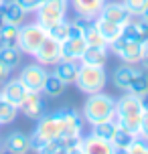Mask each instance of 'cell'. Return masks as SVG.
<instances>
[{"label": "cell", "instance_id": "277c9868", "mask_svg": "<svg viewBox=\"0 0 148 154\" xmlns=\"http://www.w3.org/2000/svg\"><path fill=\"white\" fill-rule=\"evenodd\" d=\"M108 81V73L103 67H94V65H79V73L75 79V85L79 87V91L87 93H97L106 87Z\"/></svg>", "mask_w": 148, "mask_h": 154}, {"label": "cell", "instance_id": "4fadbf2b", "mask_svg": "<svg viewBox=\"0 0 148 154\" xmlns=\"http://www.w3.org/2000/svg\"><path fill=\"white\" fill-rule=\"evenodd\" d=\"M2 152H12V154H29L31 150V136L24 132H10L4 142H2Z\"/></svg>", "mask_w": 148, "mask_h": 154}, {"label": "cell", "instance_id": "e0dca14e", "mask_svg": "<svg viewBox=\"0 0 148 154\" xmlns=\"http://www.w3.org/2000/svg\"><path fill=\"white\" fill-rule=\"evenodd\" d=\"M100 16L108 18L112 23H120V24H126L132 18V14L128 12V8L122 2H106L103 8H101V12H100Z\"/></svg>", "mask_w": 148, "mask_h": 154}, {"label": "cell", "instance_id": "b9f144b4", "mask_svg": "<svg viewBox=\"0 0 148 154\" xmlns=\"http://www.w3.org/2000/svg\"><path fill=\"white\" fill-rule=\"evenodd\" d=\"M2 24H4V20H2V16H0V29H2Z\"/></svg>", "mask_w": 148, "mask_h": 154}, {"label": "cell", "instance_id": "ac0fdd59", "mask_svg": "<svg viewBox=\"0 0 148 154\" xmlns=\"http://www.w3.org/2000/svg\"><path fill=\"white\" fill-rule=\"evenodd\" d=\"M0 16H2V20H4V23H8V24L23 26L26 12L20 8V4H18L16 0H6V2L2 4V8H0Z\"/></svg>", "mask_w": 148, "mask_h": 154}, {"label": "cell", "instance_id": "5b68a950", "mask_svg": "<svg viewBox=\"0 0 148 154\" xmlns=\"http://www.w3.org/2000/svg\"><path fill=\"white\" fill-rule=\"evenodd\" d=\"M47 29L41 26L37 20L29 24H23L18 31V49L26 55H35L37 49L43 45V41L47 38Z\"/></svg>", "mask_w": 148, "mask_h": 154}, {"label": "cell", "instance_id": "8992f818", "mask_svg": "<svg viewBox=\"0 0 148 154\" xmlns=\"http://www.w3.org/2000/svg\"><path fill=\"white\" fill-rule=\"evenodd\" d=\"M109 47H112V51L116 53L118 59H122V61L128 63V65H136V63H140L142 47H144L140 41L122 35V37H118Z\"/></svg>", "mask_w": 148, "mask_h": 154}, {"label": "cell", "instance_id": "1f68e13d", "mask_svg": "<svg viewBox=\"0 0 148 154\" xmlns=\"http://www.w3.org/2000/svg\"><path fill=\"white\" fill-rule=\"evenodd\" d=\"M47 35L55 41H59V43L67 41L69 38V20H61V23L53 24L51 29H47Z\"/></svg>", "mask_w": 148, "mask_h": 154}, {"label": "cell", "instance_id": "d6a6232c", "mask_svg": "<svg viewBox=\"0 0 148 154\" xmlns=\"http://www.w3.org/2000/svg\"><path fill=\"white\" fill-rule=\"evenodd\" d=\"M122 4L128 8V12L132 16H142L144 8H146L148 0H122Z\"/></svg>", "mask_w": 148, "mask_h": 154}, {"label": "cell", "instance_id": "bcb514c9", "mask_svg": "<svg viewBox=\"0 0 148 154\" xmlns=\"http://www.w3.org/2000/svg\"><path fill=\"white\" fill-rule=\"evenodd\" d=\"M4 154H12V152H4Z\"/></svg>", "mask_w": 148, "mask_h": 154}, {"label": "cell", "instance_id": "4dcf8cb0", "mask_svg": "<svg viewBox=\"0 0 148 154\" xmlns=\"http://www.w3.org/2000/svg\"><path fill=\"white\" fill-rule=\"evenodd\" d=\"M16 114H18V108H16L14 103H10L6 100L0 101V126H6V124L14 122Z\"/></svg>", "mask_w": 148, "mask_h": 154}, {"label": "cell", "instance_id": "f35d334b", "mask_svg": "<svg viewBox=\"0 0 148 154\" xmlns=\"http://www.w3.org/2000/svg\"><path fill=\"white\" fill-rule=\"evenodd\" d=\"M67 154H85V152H83V148H81V140H79V142H75V144L67 150Z\"/></svg>", "mask_w": 148, "mask_h": 154}, {"label": "cell", "instance_id": "7402d4cb", "mask_svg": "<svg viewBox=\"0 0 148 154\" xmlns=\"http://www.w3.org/2000/svg\"><path fill=\"white\" fill-rule=\"evenodd\" d=\"M106 61H108V47H87L79 59L81 65H94V67H103Z\"/></svg>", "mask_w": 148, "mask_h": 154}, {"label": "cell", "instance_id": "681fc988", "mask_svg": "<svg viewBox=\"0 0 148 154\" xmlns=\"http://www.w3.org/2000/svg\"><path fill=\"white\" fill-rule=\"evenodd\" d=\"M118 154H120V152H118Z\"/></svg>", "mask_w": 148, "mask_h": 154}, {"label": "cell", "instance_id": "c3c4849f", "mask_svg": "<svg viewBox=\"0 0 148 154\" xmlns=\"http://www.w3.org/2000/svg\"><path fill=\"white\" fill-rule=\"evenodd\" d=\"M65 2H69V0H65Z\"/></svg>", "mask_w": 148, "mask_h": 154}, {"label": "cell", "instance_id": "603a6c76", "mask_svg": "<svg viewBox=\"0 0 148 154\" xmlns=\"http://www.w3.org/2000/svg\"><path fill=\"white\" fill-rule=\"evenodd\" d=\"M136 67H132V65H122V67H118V69H114V75H112V79H114V85H116L118 89H122V91H128V87H130V83H132L134 75H136Z\"/></svg>", "mask_w": 148, "mask_h": 154}, {"label": "cell", "instance_id": "9c48e42d", "mask_svg": "<svg viewBox=\"0 0 148 154\" xmlns=\"http://www.w3.org/2000/svg\"><path fill=\"white\" fill-rule=\"evenodd\" d=\"M63 118V134L61 138L67 140H79L81 132H83V116H79V112H75L73 108H63L59 109Z\"/></svg>", "mask_w": 148, "mask_h": 154}, {"label": "cell", "instance_id": "ba28073f", "mask_svg": "<svg viewBox=\"0 0 148 154\" xmlns=\"http://www.w3.org/2000/svg\"><path fill=\"white\" fill-rule=\"evenodd\" d=\"M49 71L45 69V65L41 63H31L23 67L18 79L23 81V85L26 87V91H37V93H43V87H45V79H47Z\"/></svg>", "mask_w": 148, "mask_h": 154}, {"label": "cell", "instance_id": "f1b7e54d", "mask_svg": "<svg viewBox=\"0 0 148 154\" xmlns=\"http://www.w3.org/2000/svg\"><path fill=\"white\" fill-rule=\"evenodd\" d=\"M18 31L20 26L4 23L0 29V47H18Z\"/></svg>", "mask_w": 148, "mask_h": 154}, {"label": "cell", "instance_id": "4316f807", "mask_svg": "<svg viewBox=\"0 0 148 154\" xmlns=\"http://www.w3.org/2000/svg\"><path fill=\"white\" fill-rule=\"evenodd\" d=\"M83 38H85L87 47H109L108 43H106V38L101 37L100 29L95 26L94 20L85 23V26H83Z\"/></svg>", "mask_w": 148, "mask_h": 154}, {"label": "cell", "instance_id": "9a60e30c", "mask_svg": "<svg viewBox=\"0 0 148 154\" xmlns=\"http://www.w3.org/2000/svg\"><path fill=\"white\" fill-rule=\"evenodd\" d=\"M87 43L83 37H69L61 43V59L65 61H79L81 55L85 53Z\"/></svg>", "mask_w": 148, "mask_h": 154}, {"label": "cell", "instance_id": "30bf717a", "mask_svg": "<svg viewBox=\"0 0 148 154\" xmlns=\"http://www.w3.org/2000/svg\"><path fill=\"white\" fill-rule=\"evenodd\" d=\"M32 57L37 59V63L45 65V67H49V65H57V63L61 61V43L55 41V38H51V37H47Z\"/></svg>", "mask_w": 148, "mask_h": 154}, {"label": "cell", "instance_id": "7dc6e473", "mask_svg": "<svg viewBox=\"0 0 148 154\" xmlns=\"http://www.w3.org/2000/svg\"><path fill=\"white\" fill-rule=\"evenodd\" d=\"M144 142H146V144H148V140H144Z\"/></svg>", "mask_w": 148, "mask_h": 154}, {"label": "cell", "instance_id": "f6af8a7d", "mask_svg": "<svg viewBox=\"0 0 148 154\" xmlns=\"http://www.w3.org/2000/svg\"><path fill=\"white\" fill-rule=\"evenodd\" d=\"M2 100H4V97H2V93H0V101H2Z\"/></svg>", "mask_w": 148, "mask_h": 154}, {"label": "cell", "instance_id": "44dd1931", "mask_svg": "<svg viewBox=\"0 0 148 154\" xmlns=\"http://www.w3.org/2000/svg\"><path fill=\"white\" fill-rule=\"evenodd\" d=\"M55 75L61 79L63 83H75V79H77V73H79V61H65V59H61V61L55 65Z\"/></svg>", "mask_w": 148, "mask_h": 154}, {"label": "cell", "instance_id": "d6986e66", "mask_svg": "<svg viewBox=\"0 0 148 154\" xmlns=\"http://www.w3.org/2000/svg\"><path fill=\"white\" fill-rule=\"evenodd\" d=\"M124 35L130 38H136L140 41L142 45L148 43V23L140 16H132L128 23L124 24Z\"/></svg>", "mask_w": 148, "mask_h": 154}, {"label": "cell", "instance_id": "d590c367", "mask_svg": "<svg viewBox=\"0 0 148 154\" xmlns=\"http://www.w3.org/2000/svg\"><path fill=\"white\" fill-rule=\"evenodd\" d=\"M138 138L148 140V108H144V114H142V120H140V130H138Z\"/></svg>", "mask_w": 148, "mask_h": 154}, {"label": "cell", "instance_id": "d4e9b609", "mask_svg": "<svg viewBox=\"0 0 148 154\" xmlns=\"http://www.w3.org/2000/svg\"><path fill=\"white\" fill-rule=\"evenodd\" d=\"M126 93H132V95H138V97L144 100L148 95V71H144V69L136 71V75H134L132 83H130Z\"/></svg>", "mask_w": 148, "mask_h": 154}, {"label": "cell", "instance_id": "8fae6325", "mask_svg": "<svg viewBox=\"0 0 148 154\" xmlns=\"http://www.w3.org/2000/svg\"><path fill=\"white\" fill-rule=\"evenodd\" d=\"M73 10H75V14L81 18V20H95L97 16H100L101 8L106 4V0H69Z\"/></svg>", "mask_w": 148, "mask_h": 154}, {"label": "cell", "instance_id": "7c38bea8", "mask_svg": "<svg viewBox=\"0 0 148 154\" xmlns=\"http://www.w3.org/2000/svg\"><path fill=\"white\" fill-rule=\"evenodd\" d=\"M18 109H20L29 120H39L41 116H45V103H43L41 93L26 91V95H24L23 103L18 106Z\"/></svg>", "mask_w": 148, "mask_h": 154}, {"label": "cell", "instance_id": "f546056e", "mask_svg": "<svg viewBox=\"0 0 148 154\" xmlns=\"http://www.w3.org/2000/svg\"><path fill=\"white\" fill-rule=\"evenodd\" d=\"M65 87H67V83H63V81H61L57 75H55V73H49L47 79H45L43 93H45L47 97H59V95L65 91Z\"/></svg>", "mask_w": 148, "mask_h": 154}, {"label": "cell", "instance_id": "5bb4252c", "mask_svg": "<svg viewBox=\"0 0 148 154\" xmlns=\"http://www.w3.org/2000/svg\"><path fill=\"white\" fill-rule=\"evenodd\" d=\"M81 148L85 154H118V150L114 148V144L109 140L97 138L94 134L81 136Z\"/></svg>", "mask_w": 148, "mask_h": 154}, {"label": "cell", "instance_id": "ee69618b", "mask_svg": "<svg viewBox=\"0 0 148 154\" xmlns=\"http://www.w3.org/2000/svg\"><path fill=\"white\" fill-rule=\"evenodd\" d=\"M0 152H2V140H0Z\"/></svg>", "mask_w": 148, "mask_h": 154}, {"label": "cell", "instance_id": "7a4b0ae2", "mask_svg": "<svg viewBox=\"0 0 148 154\" xmlns=\"http://www.w3.org/2000/svg\"><path fill=\"white\" fill-rule=\"evenodd\" d=\"M81 116L91 126L97 122H103V120H109V118H116V100L103 91L91 93V95H87L85 103H83Z\"/></svg>", "mask_w": 148, "mask_h": 154}, {"label": "cell", "instance_id": "7bdbcfd3", "mask_svg": "<svg viewBox=\"0 0 148 154\" xmlns=\"http://www.w3.org/2000/svg\"><path fill=\"white\" fill-rule=\"evenodd\" d=\"M4 2H6V0H0V8H2V4H4Z\"/></svg>", "mask_w": 148, "mask_h": 154}, {"label": "cell", "instance_id": "836d02e7", "mask_svg": "<svg viewBox=\"0 0 148 154\" xmlns=\"http://www.w3.org/2000/svg\"><path fill=\"white\" fill-rule=\"evenodd\" d=\"M18 4H20V8H23L26 14H31V12H37L47 0H16Z\"/></svg>", "mask_w": 148, "mask_h": 154}, {"label": "cell", "instance_id": "83f0119b", "mask_svg": "<svg viewBox=\"0 0 148 154\" xmlns=\"http://www.w3.org/2000/svg\"><path fill=\"white\" fill-rule=\"evenodd\" d=\"M23 59V51L18 47H0V63H4L6 67L14 69L20 65Z\"/></svg>", "mask_w": 148, "mask_h": 154}, {"label": "cell", "instance_id": "cb8c5ba5", "mask_svg": "<svg viewBox=\"0 0 148 154\" xmlns=\"http://www.w3.org/2000/svg\"><path fill=\"white\" fill-rule=\"evenodd\" d=\"M136 140H138V134L126 130V128H122L118 124V130L114 134V138H112V144H114V148H116L118 152H124V150H128V148L132 146Z\"/></svg>", "mask_w": 148, "mask_h": 154}, {"label": "cell", "instance_id": "74e56055", "mask_svg": "<svg viewBox=\"0 0 148 154\" xmlns=\"http://www.w3.org/2000/svg\"><path fill=\"white\" fill-rule=\"evenodd\" d=\"M140 65L144 67V71H148V43L142 47V57H140Z\"/></svg>", "mask_w": 148, "mask_h": 154}, {"label": "cell", "instance_id": "e575fe53", "mask_svg": "<svg viewBox=\"0 0 148 154\" xmlns=\"http://www.w3.org/2000/svg\"><path fill=\"white\" fill-rule=\"evenodd\" d=\"M120 154H148V144L142 138H138L128 150H124V152H120Z\"/></svg>", "mask_w": 148, "mask_h": 154}, {"label": "cell", "instance_id": "8d00e7d4", "mask_svg": "<svg viewBox=\"0 0 148 154\" xmlns=\"http://www.w3.org/2000/svg\"><path fill=\"white\" fill-rule=\"evenodd\" d=\"M10 67H6L4 63H0V85H4L8 81V77H10Z\"/></svg>", "mask_w": 148, "mask_h": 154}, {"label": "cell", "instance_id": "ab89813d", "mask_svg": "<svg viewBox=\"0 0 148 154\" xmlns=\"http://www.w3.org/2000/svg\"><path fill=\"white\" fill-rule=\"evenodd\" d=\"M140 18H144V20L148 23V4H146V8H144V12H142V16H140Z\"/></svg>", "mask_w": 148, "mask_h": 154}, {"label": "cell", "instance_id": "484cf974", "mask_svg": "<svg viewBox=\"0 0 148 154\" xmlns=\"http://www.w3.org/2000/svg\"><path fill=\"white\" fill-rule=\"evenodd\" d=\"M118 130V120L116 118H109V120H103V122H97L91 126V134L97 136V138H103V140H109L114 138V134Z\"/></svg>", "mask_w": 148, "mask_h": 154}, {"label": "cell", "instance_id": "6da1fadb", "mask_svg": "<svg viewBox=\"0 0 148 154\" xmlns=\"http://www.w3.org/2000/svg\"><path fill=\"white\" fill-rule=\"evenodd\" d=\"M144 101L138 95H132V93H126L124 97H120L116 101V120L118 124L126 128V130L138 134L140 130V120L142 114H144Z\"/></svg>", "mask_w": 148, "mask_h": 154}, {"label": "cell", "instance_id": "ffe728a7", "mask_svg": "<svg viewBox=\"0 0 148 154\" xmlns=\"http://www.w3.org/2000/svg\"><path fill=\"white\" fill-rule=\"evenodd\" d=\"M94 23H95V26L100 29L101 37L106 38V43H108V45H112L118 37H122V35H124V24H120V23H112V20L103 18V16H97Z\"/></svg>", "mask_w": 148, "mask_h": 154}, {"label": "cell", "instance_id": "3957f363", "mask_svg": "<svg viewBox=\"0 0 148 154\" xmlns=\"http://www.w3.org/2000/svg\"><path fill=\"white\" fill-rule=\"evenodd\" d=\"M63 134V118L61 112H55V114L49 116H41L37 120V128L31 136V150H37V148L47 142V140H55L61 138Z\"/></svg>", "mask_w": 148, "mask_h": 154}, {"label": "cell", "instance_id": "60d3db41", "mask_svg": "<svg viewBox=\"0 0 148 154\" xmlns=\"http://www.w3.org/2000/svg\"><path fill=\"white\" fill-rule=\"evenodd\" d=\"M67 150H69V148H61V150H57L55 154H67Z\"/></svg>", "mask_w": 148, "mask_h": 154}, {"label": "cell", "instance_id": "52a82bcc", "mask_svg": "<svg viewBox=\"0 0 148 154\" xmlns=\"http://www.w3.org/2000/svg\"><path fill=\"white\" fill-rule=\"evenodd\" d=\"M67 4L65 0H47L43 6L35 12L37 14V23L45 29H51L53 24L65 20V14H67Z\"/></svg>", "mask_w": 148, "mask_h": 154}, {"label": "cell", "instance_id": "2e32d148", "mask_svg": "<svg viewBox=\"0 0 148 154\" xmlns=\"http://www.w3.org/2000/svg\"><path fill=\"white\" fill-rule=\"evenodd\" d=\"M0 93H2V97L6 101H10V103H14L16 108L23 103L24 95H26V87L23 85V81L16 77V79H8L6 83L2 85V89H0Z\"/></svg>", "mask_w": 148, "mask_h": 154}]
</instances>
